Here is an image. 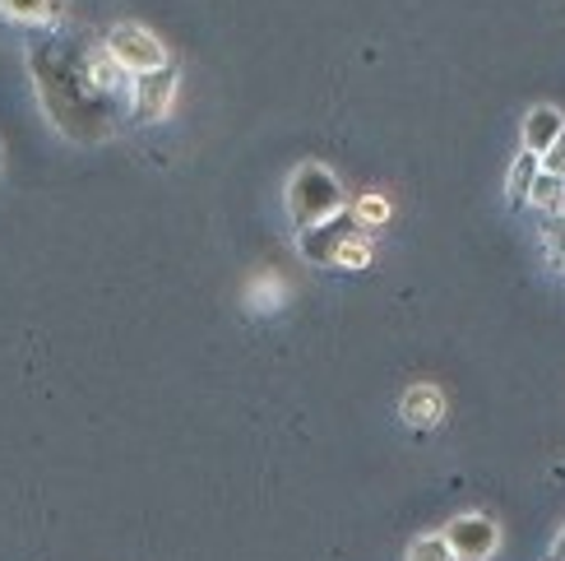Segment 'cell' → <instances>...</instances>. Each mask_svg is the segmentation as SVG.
<instances>
[{"label":"cell","instance_id":"cell-16","mask_svg":"<svg viewBox=\"0 0 565 561\" xmlns=\"http://www.w3.org/2000/svg\"><path fill=\"white\" fill-rule=\"evenodd\" d=\"M552 561H565V529H561V539L552 543Z\"/></svg>","mask_w":565,"mask_h":561},{"label":"cell","instance_id":"cell-4","mask_svg":"<svg viewBox=\"0 0 565 561\" xmlns=\"http://www.w3.org/2000/svg\"><path fill=\"white\" fill-rule=\"evenodd\" d=\"M497 525L487 516H459L450 529H445V548L455 552V561H487L497 552Z\"/></svg>","mask_w":565,"mask_h":561},{"label":"cell","instance_id":"cell-9","mask_svg":"<svg viewBox=\"0 0 565 561\" xmlns=\"http://www.w3.org/2000/svg\"><path fill=\"white\" fill-rule=\"evenodd\" d=\"M126 80H130V75H126V70L116 65L107 52H98V56L88 61V84H93V93H121Z\"/></svg>","mask_w":565,"mask_h":561},{"label":"cell","instance_id":"cell-1","mask_svg":"<svg viewBox=\"0 0 565 561\" xmlns=\"http://www.w3.org/2000/svg\"><path fill=\"white\" fill-rule=\"evenodd\" d=\"M339 209H343V186L334 181V172L306 162V168L292 177V186H288V214H292V223L306 232V227H316L324 219H334Z\"/></svg>","mask_w":565,"mask_h":561},{"label":"cell","instance_id":"cell-2","mask_svg":"<svg viewBox=\"0 0 565 561\" xmlns=\"http://www.w3.org/2000/svg\"><path fill=\"white\" fill-rule=\"evenodd\" d=\"M107 56L126 70V75H149V70L168 65V52H162V42L139 29V23H116L107 33Z\"/></svg>","mask_w":565,"mask_h":561},{"label":"cell","instance_id":"cell-5","mask_svg":"<svg viewBox=\"0 0 565 561\" xmlns=\"http://www.w3.org/2000/svg\"><path fill=\"white\" fill-rule=\"evenodd\" d=\"M172 93H177V70L172 65H158V70H149V75H135L139 121H158V116L172 107Z\"/></svg>","mask_w":565,"mask_h":561},{"label":"cell","instance_id":"cell-14","mask_svg":"<svg viewBox=\"0 0 565 561\" xmlns=\"http://www.w3.org/2000/svg\"><path fill=\"white\" fill-rule=\"evenodd\" d=\"M6 14L10 19H42V14H52V0H6Z\"/></svg>","mask_w":565,"mask_h":561},{"label":"cell","instance_id":"cell-12","mask_svg":"<svg viewBox=\"0 0 565 561\" xmlns=\"http://www.w3.org/2000/svg\"><path fill=\"white\" fill-rule=\"evenodd\" d=\"M537 168L543 172H552V177H561L565 181V130L552 139V149L547 154H537Z\"/></svg>","mask_w":565,"mask_h":561},{"label":"cell","instance_id":"cell-11","mask_svg":"<svg viewBox=\"0 0 565 561\" xmlns=\"http://www.w3.org/2000/svg\"><path fill=\"white\" fill-rule=\"evenodd\" d=\"M408 561H455V552L445 548V539H417L408 548Z\"/></svg>","mask_w":565,"mask_h":561},{"label":"cell","instance_id":"cell-13","mask_svg":"<svg viewBox=\"0 0 565 561\" xmlns=\"http://www.w3.org/2000/svg\"><path fill=\"white\" fill-rule=\"evenodd\" d=\"M543 246L556 255V261H565V214H552L543 223Z\"/></svg>","mask_w":565,"mask_h":561},{"label":"cell","instance_id":"cell-7","mask_svg":"<svg viewBox=\"0 0 565 561\" xmlns=\"http://www.w3.org/2000/svg\"><path fill=\"white\" fill-rule=\"evenodd\" d=\"M440 394L436 390H427V385H413L408 390V400H404V417L413 427H436L440 423Z\"/></svg>","mask_w":565,"mask_h":561},{"label":"cell","instance_id":"cell-3","mask_svg":"<svg viewBox=\"0 0 565 561\" xmlns=\"http://www.w3.org/2000/svg\"><path fill=\"white\" fill-rule=\"evenodd\" d=\"M362 232L366 227L358 223V214H352V209H339L334 219H324V223L301 232V255H306V261H316V265H339L343 246H352Z\"/></svg>","mask_w":565,"mask_h":561},{"label":"cell","instance_id":"cell-6","mask_svg":"<svg viewBox=\"0 0 565 561\" xmlns=\"http://www.w3.org/2000/svg\"><path fill=\"white\" fill-rule=\"evenodd\" d=\"M561 130H565V121H561L556 107H533L529 121H524V149L529 154H547Z\"/></svg>","mask_w":565,"mask_h":561},{"label":"cell","instance_id":"cell-8","mask_svg":"<svg viewBox=\"0 0 565 561\" xmlns=\"http://www.w3.org/2000/svg\"><path fill=\"white\" fill-rule=\"evenodd\" d=\"M529 204H537L543 214H561V204H565V181L537 168V177H533V186H529Z\"/></svg>","mask_w":565,"mask_h":561},{"label":"cell","instance_id":"cell-10","mask_svg":"<svg viewBox=\"0 0 565 561\" xmlns=\"http://www.w3.org/2000/svg\"><path fill=\"white\" fill-rule=\"evenodd\" d=\"M533 177H537V154H529V149H524L520 158L510 162V200H514V204H524V200H529Z\"/></svg>","mask_w":565,"mask_h":561},{"label":"cell","instance_id":"cell-15","mask_svg":"<svg viewBox=\"0 0 565 561\" xmlns=\"http://www.w3.org/2000/svg\"><path fill=\"white\" fill-rule=\"evenodd\" d=\"M339 265H366V242L358 237L352 246H343V255H339Z\"/></svg>","mask_w":565,"mask_h":561}]
</instances>
